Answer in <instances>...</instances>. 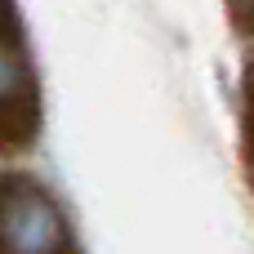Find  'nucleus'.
<instances>
[{"label":"nucleus","instance_id":"1","mask_svg":"<svg viewBox=\"0 0 254 254\" xmlns=\"http://www.w3.org/2000/svg\"><path fill=\"white\" fill-rule=\"evenodd\" d=\"M0 246L9 254H58V246H63L58 210L36 192L9 196L0 205Z\"/></svg>","mask_w":254,"mask_h":254},{"label":"nucleus","instance_id":"2","mask_svg":"<svg viewBox=\"0 0 254 254\" xmlns=\"http://www.w3.org/2000/svg\"><path fill=\"white\" fill-rule=\"evenodd\" d=\"M13 85H18V58L9 49H0V98H9Z\"/></svg>","mask_w":254,"mask_h":254}]
</instances>
